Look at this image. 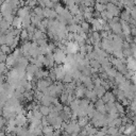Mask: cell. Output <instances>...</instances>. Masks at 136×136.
I'll return each mask as SVG.
<instances>
[{
  "label": "cell",
  "instance_id": "obj_4",
  "mask_svg": "<svg viewBox=\"0 0 136 136\" xmlns=\"http://www.w3.org/2000/svg\"><path fill=\"white\" fill-rule=\"evenodd\" d=\"M4 125V119L3 118H0V129H2Z\"/></svg>",
  "mask_w": 136,
  "mask_h": 136
},
{
  "label": "cell",
  "instance_id": "obj_5",
  "mask_svg": "<svg viewBox=\"0 0 136 136\" xmlns=\"http://www.w3.org/2000/svg\"><path fill=\"white\" fill-rule=\"evenodd\" d=\"M0 136H6V133L3 131H0Z\"/></svg>",
  "mask_w": 136,
  "mask_h": 136
},
{
  "label": "cell",
  "instance_id": "obj_6",
  "mask_svg": "<svg viewBox=\"0 0 136 136\" xmlns=\"http://www.w3.org/2000/svg\"><path fill=\"white\" fill-rule=\"evenodd\" d=\"M104 136H110V135H104Z\"/></svg>",
  "mask_w": 136,
  "mask_h": 136
},
{
  "label": "cell",
  "instance_id": "obj_3",
  "mask_svg": "<svg viewBox=\"0 0 136 136\" xmlns=\"http://www.w3.org/2000/svg\"><path fill=\"white\" fill-rule=\"evenodd\" d=\"M41 114H44V115H48L49 114V111H48V108L47 107H41Z\"/></svg>",
  "mask_w": 136,
  "mask_h": 136
},
{
  "label": "cell",
  "instance_id": "obj_1",
  "mask_svg": "<svg viewBox=\"0 0 136 136\" xmlns=\"http://www.w3.org/2000/svg\"><path fill=\"white\" fill-rule=\"evenodd\" d=\"M133 132H134V125H129L124 130V134H128V135H131V133L133 134Z\"/></svg>",
  "mask_w": 136,
  "mask_h": 136
},
{
  "label": "cell",
  "instance_id": "obj_2",
  "mask_svg": "<svg viewBox=\"0 0 136 136\" xmlns=\"http://www.w3.org/2000/svg\"><path fill=\"white\" fill-rule=\"evenodd\" d=\"M80 127H85L86 124H87V118H81L80 121H79V123H78Z\"/></svg>",
  "mask_w": 136,
  "mask_h": 136
}]
</instances>
